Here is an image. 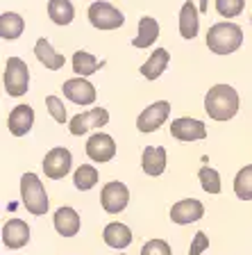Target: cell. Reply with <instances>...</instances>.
<instances>
[{
    "label": "cell",
    "instance_id": "6da1fadb",
    "mask_svg": "<svg viewBox=\"0 0 252 255\" xmlns=\"http://www.w3.org/2000/svg\"><path fill=\"white\" fill-rule=\"evenodd\" d=\"M205 112L214 121H230L239 112V94L230 85H214L205 96Z\"/></svg>",
    "mask_w": 252,
    "mask_h": 255
},
{
    "label": "cell",
    "instance_id": "7a4b0ae2",
    "mask_svg": "<svg viewBox=\"0 0 252 255\" xmlns=\"http://www.w3.org/2000/svg\"><path fill=\"white\" fill-rule=\"evenodd\" d=\"M243 46L241 25L230 21H221L207 30V48L214 55H232Z\"/></svg>",
    "mask_w": 252,
    "mask_h": 255
},
{
    "label": "cell",
    "instance_id": "3957f363",
    "mask_svg": "<svg viewBox=\"0 0 252 255\" xmlns=\"http://www.w3.org/2000/svg\"><path fill=\"white\" fill-rule=\"evenodd\" d=\"M21 198H23V205L30 214L34 217H41V214L48 212V194L43 189V182L39 180L37 173H23L21 178Z\"/></svg>",
    "mask_w": 252,
    "mask_h": 255
},
{
    "label": "cell",
    "instance_id": "277c9868",
    "mask_svg": "<svg viewBox=\"0 0 252 255\" xmlns=\"http://www.w3.org/2000/svg\"><path fill=\"white\" fill-rule=\"evenodd\" d=\"M89 23L95 27V30L109 32V30H118V27L125 23V14H123L118 7H114L107 0H95L89 5Z\"/></svg>",
    "mask_w": 252,
    "mask_h": 255
},
{
    "label": "cell",
    "instance_id": "5b68a950",
    "mask_svg": "<svg viewBox=\"0 0 252 255\" xmlns=\"http://www.w3.org/2000/svg\"><path fill=\"white\" fill-rule=\"evenodd\" d=\"M2 82H5V91L14 98L27 94V89H30V69H27V64L21 57H9L5 62Z\"/></svg>",
    "mask_w": 252,
    "mask_h": 255
},
{
    "label": "cell",
    "instance_id": "8992f818",
    "mask_svg": "<svg viewBox=\"0 0 252 255\" xmlns=\"http://www.w3.org/2000/svg\"><path fill=\"white\" fill-rule=\"evenodd\" d=\"M71 164H73L71 150L64 148V146H57V148L48 150L46 157H43V173H46L50 180H62V178L69 175Z\"/></svg>",
    "mask_w": 252,
    "mask_h": 255
},
{
    "label": "cell",
    "instance_id": "52a82bcc",
    "mask_svg": "<svg viewBox=\"0 0 252 255\" xmlns=\"http://www.w3.org/2000/svg\"><path fill=\"white\" fill-rule=\"evenodd\" d=\"M107 121H109V112H107L105 107H93V110H86V112H82V114L71 119L69 130H71V134H75V137H82V134L89 132V130L107 126Z\"/></svg>",
    "mask_w": 252,
    "mask_h": 255
},
{
    "label": "cell",
    "instance_id": "ba28073f",
    "mask_svg": "<svg viewBox=\"0 0 252 255\" xmlns=\"http://www.w3.org/2000/svg\"><path fill=\"white\" fill-rule=\"evenodd\" d=\"M168 114H170V103L168 101H157L153 105H148L137 119L139 132H155V130H159L168 121Z\"/></svg>",
    "mask_w": 252,
    "mask_h": 255
},
{
    "label": "cell",
    "instance_id": "9c48e42d",
    "mask_svg": "<svg viewBox=\"0 0 252 255\" xmlns=\"http://www.w3.org/2000/svg\"><path fill=\"white\" fill-rule=\"evenodd\" d=\"M100 203H102V210L109 214L123 212L127 207V203H130V189L118 180L107 182L102 187V194H100Z\"/></svg>",
    "mask_w": 252,
    "mask_h": 255
},
{
    "label": "cell",
    "instance_id": "30bf717a",
    "mask_svg": "<svg viewBox=\"0 0 252 255\" xmlns=\"http://www.w3.org/2000/svg\"><path fill=\"white\" fill-rule=\"evenodd\" d=\"M62 91L71 103H75V105H93L95 96H98L95 94V87L91 85L86 78H82V75L66 80L64 87H62Z\"/></svg>",
    "mask_w": 252,
    "mask_h": 255
},
{
    "label": "cell",
    "instance_id": "8fae6325",
    "mask_svg": "<svg viewBox=\"0 0 252 255\" xmlns=\"http://www.w3.org/2000/svg\"><path fill=\"white\" fill-rule=\"evenodd\" d=\"M170 137L179 139V141H200L207 137V128L200 119L182 117L170 123Z\"/></svg>",
    "mask_w": 252,
    "mask_h": 255
},
{
    "label": "cell",
    "instance_id": "7c38bea8",
    "mask_svg": "<svg viewBox=\"0 0 252 255\" xmlns=\"http://www.w3.org/2000/svg\"><path fill=\"white\" fill-rule=\"evenodd\" d=\"M86 155L98 164H105V162L116 157V141L105 132L91 134L89 141H86Z\"/></svg>",
    "mask_w": 252,
    "mask_h": 255
},
{
    "label": "cell",
    "instance_id": "4fadbf2b",
    "mask_svg": "<svg viewBox=\"0 0 252 255\" xmlns=\"http://www.w3.org/2000/svg\"><path fill=\"white\" fill-rule=\"evenodd\" d=\"M202 214H205V205H202L198 198H184V201H177L170 207V221L177 223V226H186V223L200 221Z\"/></svg>",
    "mask_w": 252,
    "mask_h": 255
},
{
    "label": "cell",
    "instance_id": "5bb4252c",
    "mask_svg": "<svg viewBox=\"0 0 252 255\" xmlns=\"http://www.w3.org/2000/svg\"><path fill=\"white\" fill-rule=\"evenodd\" d=\"M27 242H30V226L23 219H9L2 226V244L7 249H23Z\"/></svg>",
    "mask_w": 252,
    "mask_h": 255
},
{
    "label": "cell",
    "instance_id": "9a60e30c",
    "mask_svg": "<svg viewBox=\"0 0 252 255\" xmlns=\"http://www.w3.org/2000/svg\"><path fill=\"white\" fill-rule=\"evenodd\" d=\"M34 126V110L30 105H16L14 110L9 112V119H7V128L14 137H25L27 132Z\"/></svg>",
    "mask_w": 252,
    "mask_h": 255
},
{
    "label": "cell",
    "instance_id": "2e32d148",
    "mask_svg": "<svg viewBox=\"0 0 252 255\" xmlns=\"http://www.w3.org/2000/svg\"><path fill=\"white\" fill-rule=\"evenodd\" d=\"M200 7L193 5V0H186L179 9V34L184 39H195L198 37V30H200Z\"/></svg>",
    "mask_w": 252,
    "mask_h": 255
},
{
    "label": "cell",
    "instance_id": "e0dca14e",
    "mask_svg": "<svg viewBox=\"0 0 252 255\" xmlns=\"http://www.w3.org/2000/svg\"><path fill=\"white\" fill-rule=\"evenodd\" d=\"M157 39H159V23L155 21L153 16H141L137 25V37L132 39V46L143 50V48L153 46Z\"/></svg>",
    "mask_w": 252,
    "mask_h": 255
},
{
    "label": "cell",
    "instance_id": "ac0fdd59",
    "mask_svg": "<svg viewBox=\"0 0 252 255\" xmlns=\"http://www.w3.org/2000/svg\"><path fill=\"white\" fill-rule=\"evenodd\" d=\"M34 55H37L39 62H41L46 69H50V71H59V69H64V64H66V57L59 55L57 50L53 48V43L48 41L46 37L37 39V43H34Z\"/></svg>",
    "mask_w": 252,
    "mask_h": 255
},
{
    "label": "cell",
    "instance_id": "d6986e66",
    "mask_svg": "<svg viewBox=\"0 0 252 255\" xmlns=\"http://www.w3.org/2000/svg\"><path fill=\"white\" fill-rule=\"evenodd\" d=\"M168 62H170V55H168L166 48H155V53L141 64L139 73H141L146 80H157L159 75L166 71Z\"/></svg>",
    "mask_w": 252,
    "mask_h": 255
},
{
    "label": "cell",
    "instance_id": "ffe728a7",
    "mask_svg": "<svg viewBox=\"0 0 252 255\" xmlns=\"http://www.w3.org/2000/svg\"><path fill=\"white\" fill-rule=\"evenodd\" d=\"M55 230L62 237H75L80 233V214L73 207H59L55 212Z\"/></svg>",
    "mask_w": 252,
    "mask_h": 255
},
{
    "label": "cell",
    "instance_id": "44dd1931",
    "mask_svg": "<svg viewBox=\"0 0 252 255\" xmlns=\"http://www.w3.org/2000/svg\"><path fill=\"white\" fill-rule=\"evenodd\" d=\"M102 239H105V244L111 246V249H127L132 244V230L127 228L125 223H107L105 230H102Z\"/></svg>",
    "mask_w": 252,
    "mask_h": 255
},
{
    "label": "cell",
    "instance_id": "7402d4cb",
    "mask_svg": "<svg viewBox=\"0 0 252 255\" xmlns=\"http://www.w3.org/2000/svg\"><path fill=\"white\" fill-rule=\"evenodd\" d=\"M141 166L148 175H162L166 171V148L162 146H148L141 155Z\"/></svg>",
    "mask_w": 252,
    "mask_h": 255
},
{
    "label": "cell",
    "instance_id": "603a6c76",
    "mask_svg": "<svg viewBox=\"0 0 252 255\" xmlns=\"http://www.w3.org/2000/svg\"><path fill=\"white\" fill-rule=\"evenodd\" d=\"M23 30H25V21H23L21 14H16V11H2L0 14V37L5 41L18 39Z\"/></svg>",
    "mask_w": 252,
    "mask_h": 255
},
{
    "label": "cell",
    "instance_id": "cb8c5ba5",
    "mask_svg": "<svg viewBox=\"0 0 252 255\" xmlns=\"http://www.w3.org/2000/svg\"><path fill=\"white\" fill-rule=\"evenodd\" d=\"M48 16L55 25H71L75 18V7L71 0H50L48 2Z\"/></svg>",
    "mask_w": 252,
    "mask_h": 255
},
{
    "label": "cell",
    "instance_id": "d4e9b609",
    "mask_svg": "<svg viewBox=\"0 0 252 255\" xmlns=\"http://www.w3.org/2000/svg\"><path fill=\"white\" fill-rule=\"evenodd\" d=\"M102 66H105V62H98V59L91 53H86V50H75L73 53V73L82 75V78L93 75L95 71L102 69Z\"/></svg>",
    "mask_w": 252,
    "mask_h": 255
},
{
    "label": "cell",
    "instance_id": "484cf974",
    "mask_svg": "<svg viewBox=\"0 0 252 255\" xmlns=\"http://www.w3.org/2000/svg\"><path fill=\"white\" fill-rule=\"evenodd\" d=\"M234 194L241 201H252V164L243 166L234 178Z\"/></svg>",
    "mask_w": 252,
    "mask_h": 255
},
{
    "label": "cell",
    "instance_id": "4316f807",
    "mask_svg": "<svg viewBox=\"0 0 252 255\" xmlns=\"http://www.w3.org/2000/svg\"><path fill=\"white\" fill-rule=\"evenodd\" d=\"M73 182H75V187H78L80 191L93 189L95 182H98V169H95V166H91V164H82L78 171H75Z\"/></svg>",
    "mask_w": 252,
    "mask_h": 255
},
{
    "label": "cell",
    "instance_id": "83f0119b",
    "mask_svg": "<svg viewBox=\"0 0 252 255\" xmlns=\"http://www.w3.org/2000/svg\"><path fill=\"white\" fill-rule=\"evenodd\" d=\"M198 178H200V185L207 194H221V173L211 166H202L198 171Z\"/></svg>",
    "mask_w": 252,
    "mask_h": 255
},
{
    "label": "cell",
    "instance_id": "f1b7e54d",
    "mask_svg": "<svg viewBox=\"0 0 252 255\" xmlns=\"http://www.w3.org/2000/svg\"><path fill=\"white\" fill-rule=\"evenodd\" d=\"M246 9V0H216V11L223 18H237Z\"/></svg>",
    "mask_w": 252,
    "mask_h": 255
},
{
    "label": "cell",
    "instance_id": "f546056e",
    "mask_svg": "<svg viewBox=\"0 0 252 255\" xmlns=\"http://www.w3.org/2000/svg\"><path fill=\"white\" fill-rule=\"evenodd\" d=\"M46 107H48V112H50V117L55 119L57 123H66V107H64V103L59 101L57 96H48L46 98Z\"/></svg>",
    "mask_w": 252,
    "mask_h": 255
},
{
    "label": "cell",
    "instance_id": "4dcf8cb0",
    "mask_svg": "<svg viewBox=\"0 0 252 255\" xmlns=\"http://www.w3.org/2000/svg\"><path fill=\"white\" fill-rule=\"evenodd\" d=\"M141 255H170V246L164 239H150L143 244Z\"/></svg>",
    "mask_w": 252,
    "mask_h": 255
},
{
    "label": "cell",
    "instance_id": "1f68e13d",
    "mask_svg": "<svg viewBox=\"0 0 252 255\" xmlns=\"http://www.w3.org/2000/svg\"><path fill=\"white\" fill-rule=\"evenodd\" d=\"M209 249V237L205 233H195L193 242H191V249H189V255H200L202 251Z\"/></svg>",
    "mask_w": 252,
    "mask_h": 255
},
{
    "label": "cell",
    "instance_id": "d6a6232c",
    "mask_svg": "<svg viewBox=\"0 0 252 255\" xmlns=\"http://www.w3.org/2000/svg\"><path fill=\"white\" fill-rule=\"evenodd\" d=\"M200 11H202V14H205V11H209V0H200Z\"/></svg>",
    "mask_w": 252,
    "mask_h": 255
},
{
    "label": "cell",
    "instance_id": "836d02e7",
    "mask_svg": "<svg viewBox=\"0 0 252 255\" xmlns=\"http://www.w3.org/2000/svg\"><path fill=\"white\" fill-rule=\"evenodd\" d=\"M250 23H252V18H250Z\"/></svg>",
    "mask_w": 252,
    "mask_h": 255
}]
</instances>
